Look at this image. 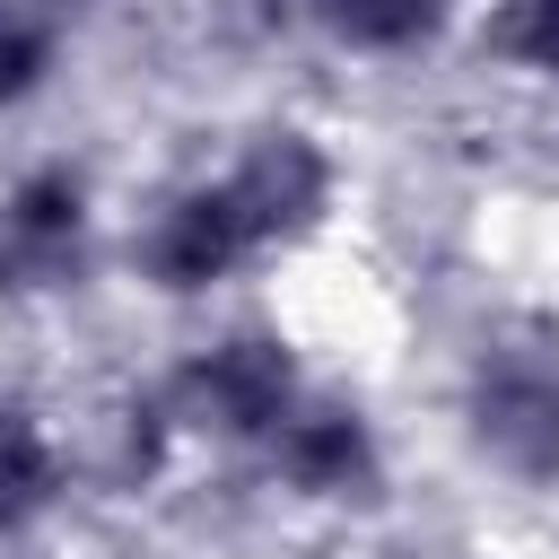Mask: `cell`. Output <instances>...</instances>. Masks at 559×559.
<instances>
[{"mask_svg":"<svg viewBox=\"0 0 559 559\" xmlns=\"http://www.w3.org/2000/svg\"><path fill=\"white\" fill-rule=\"evenodd\" d=\"M472 445L515 472V480H550L559 472V367L498 349L472 376Z\"/></svg>","mask_w":559,"mask_h":559,"instance_id":"obj_1","label":"cell"},{"mask_svg":"<svg viewBox=\"0 0 559 559\" xmlns=\"http://www.w3.org/2000/svg\"><path fill=\"white\" fill-rule=\"evenodd\" d=\"M218 192L236 201V218H245V236H253V253H262V245H288V236H306V227L323 218L332 166H323V148H314L306 131H271V140H253V148L236 157V175H227Z\"/></svg>","mask_w":559,"mask_h":559,"instance_id":"obj_2","label":"cell"},{"mask_svg":"<svg viewBox=\"0 0 559 559\" xmlns=\"http://www.w3.org/2000/svg\"><path fill=\"white\" fill-rule=\"evenodd\" d=\"M87 253V192L79 175L44 166L0 201V288H61Z\"/></svg>","mask_w":559,"mask_h":559,"instance_id":"obj_3","label":"cell"},{"mask_svg":"<svg viewBox=\"0 0 559 559\" xmlns=\"http://www.w3.org/2000/svg\"><path fill=\"white\" fill-rule=\"evenodd\" d=\"M183 402H192V419H210V428H227V437H280V419H288V402H297V367H288V349L280 341H262V332H236V341H218L192 376H183Z\"/></svg>","mask_w":559,"mask_h":559,"instance_id":"obj_4","label":"cell"},{"mask_svg":"<svg viewBox=\"0 0 559 559\" xmlns=\"http://www.w3.org/2000/svg\"><path fill=\"white\" fill-rule=\"evenodd\" d=\"M253 253V236H245V218H236V201L210 183V192H183L148 236H140V262H148V280L157 288H210V280H227L236 262Z\"/></svg>","mask_w":559,"mask_h":559,"instance_id":"obj_5","label":"cell"},{"mask_svg":"<svg viewBox=\"0 0 559 559\" xmlns=\"http://www.w3.org/2000/svg\"><path fill=\"white\" fill-rule=\"evenodd\" d=\"M280 472L306 489V498H349L376 480V445H367V419L358 411H288L280 437H271Z\"/></svg>","mask_w":559,"mask_h":559,"instance_id":"obj_6","label":"cell"},{"mask_svg":"<svg viewBox=\"0 0 559 559\" xmlns=\"http://www.w3.org/2000/svg\"><path fill=\"white\" fill-rule=\"evenodd\" d=\"M52 489H61V463H52L44 428L26 411H0V533L35 524L52 507Z\"/></svg>","mask_w":559,"mask_h":559,"instance_id":"obj_7","label":"cell"},{"mask_svg":"<svg viewBox=\"0 0 559 559\" xmlns=\"http://www.w3.org/2000/svg\"><path fill=\"white\" fill-rule=\"evenodd\" d=\"M437 17H445V0H323V26H332L341 44H367V52L419 44Z\"/></svg>","mask_w":559,"mask_h":559,"instance_id":"obj_8","label":"cell"},{"mask_svg":"<svg viewBox=\"0 0 559 559\" xmlns=\"http://www.w3.org/2000/svg\"><path fill=\"white\" fill-rule=\"evenodd\" d=\"M489 52H507L524 70H559V0H507L489 26Z\"/></svg>","mask_w":559,"mask_h":559,"instance_id":"obj_9","label":"cell"},{"mask_svg":"<svg viewBox=\"0 0 559 559\" xmlns=\"http://www.w3.org/2000/svg\"><path fill=\"white\" fill-rule=\"evenodd\" d=\"M44 61H52V35L44 26H0V105L26 96L44 79Z\"/></svg>","mask_w":559,"mask_h":559,"instance_id":"obj_10","label":"cell"}]
</instances>
